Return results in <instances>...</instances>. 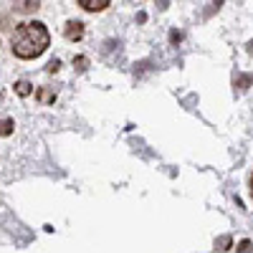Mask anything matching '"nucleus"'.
Wrapping results in <instances>:
<instances>
[{"instance_id": "2", "label": "nucleus", "mask_w": 253, "mask_h": 253, "mask_svg": "<svg viewBox=\"0 0 253 253\" xmlns=\"http://www.w3.org/2000/svg\"><path fill=\"white\" fill-rule=\"evenodd\" d=\"M63 33H66L69 41H79V38H84V23H79V20H69Z\"/></svg>"}, {"instance_id": "1", "label": "nucleus", "mask_w": 253, "mask_h": 253, "mask_svg": "<svg viewBox=\"0 0 253 253\" xmlns=\"http://www.w3.org/2000/svg\"><path fill=\"white\" fill-rule=\"evenodd\" d=\"M51 46V33L43 23L38 20H31V23H23L10 38V48L18 58H36L41 56L46 48Z\"/></svg>"}, {"instance_id": "8", "label": "nucleus", "mask_w": 253, "mask_h": 253, "mask_svg": "<svg viewBox=\"0 0 253 253\" xmlns=\"http://www.w3.org/2000/svg\"><path fill=\"white\" fill-rule=\"evenodd\" d=\"M251 248H253L251 241H243V243H241V253H251Z\"/></svg>"}, {"instance_id": "3", "label": "nucleus", "mask_w": 253, "mask_h": 253, "mask_svg": "<svg viewBox=\"0 0 253 253\" xmlns=\"http://www.w3.org/2000/svg\"><path fill=\"white\" fill-rule=\"evenodd\" d=\"M79 5L84 10H89V13H96V10H104L107 5H112L109 0H79Z\"/></svg>"}, {"instance_id": "4", "label": "nucleus", "mask_w": 253, "mask_h": 253, "mask_svg": "<svg viewBox=\"0 0 253 253\" xmlns=\"http://www.w3.org/2000/svg\"><path fill=\"white\" fill-rule=\"evenodd\" d=\"M13 126H15V122L10 117H0V137H10Z\"/></svg>"}, {"instance_id": "9", "label": "nucleus", "mask_w": 253, "mask_h": 253, "mask_svg": "<svg viewBox=\"0 0 253 253\" xmlns=\"http://www.w3.org/2000/svg\"><path fill=\"white\" fill-rule=\"evenodd\" d=\"M38 96H41V101H51V99H53V94H51V91H41Z\"/></svg>"}, {"instance_id": "6", "label": "nucleus", "mask_w": 253, "mask_h": 253, "mask_svg": "<svg viewBox=\"0 0 253 253\" xmlns=\"http://www.w3.org/2000/svg\"><path fill=\"white\" fill-rule=\"evenodd\" d=\"M38 5H41V3H33V0H28V3H20L18 10H20V13H31V10H38Z\"/></svg>"}, {"instance_id": "5", "label": "nucleus", "mask_w": 253, "mask_h": 253, "mask_svg": "<svg viewBox=\"0 0 253 253\" xmlns=\"http://www.w3.org/2000/svg\"><path fill=\"white\" fill-rule=\"evenodd\" d=\"M15 91H18L20 96H28V94H31V84H28V81H18V84H15Z\"/></svg>"}, {"instance_id": "11", "label": "nucleus", "mask_w": 253, "mask_h": 253, "mask_svg": "<svg viewBox=\"0 0 253 253\" xmlns=\"http://www.w3.org/2000/svg\"><path fill=\"white\" fill-rule=\"evenodd\" d=\"M251 198H253V175H251Z\"/></svg>"}, {"instance_id": "7", "label": "nucleus", "mask_w": 253, "mask_h": 253, "mask_svg": "<svg viewBox=\"0 0 253 253\" xmlns=\"http://www.w3.org/2000/svg\"><path fill=\"white\" fill-rule=\"evenodd\" d=\"M228 246H230V236H223V238L218 241V248H220V251H228Z\"/></svg>"}, {"instance_id": "10", "label": "nucleus", "mask_w": 253, "mask_h": 253, "mask_svg": "<svg viewBox=\"0 0 253 253\" xmlns=\"http://www.w3.org/2000/svg\"><path fill=\"white\" fill-rule=\"evenodd\" d=\"M61 69V61H51L48 63V71H58Z\"/></svg>"}]
</instances>
